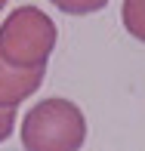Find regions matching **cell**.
<instances>
[{"mask_svg": "<svg viewBox=\"0 0 145 151\" xmlns=\"http://www.w3.org/2000/svg\"><path fill=\"white\" fill-rule=\"evenodd\" d=\"M87 142V117L71 99H43L22 120L25 151H80Z\"/></svg>", "mask_w": 145, "mask_h": 151, "instance_id": "cell-1", "label": "cell"}, {"mask_svg": "<svg viewBox=\"0 0 145 151\" xmlns=\"http://www.w3.org/2000/svg\"><path fill=\"white\" fill-rule=\"evenodd\" d=\"M56 22L37 6H19L0 25V59L19 71L46 68L53 46H56Z\"/></svg>", "mask_w": 145, "mask_h": 151, "instance_id": "cell-2", "label": "cell"}, {"mask_svg": "<svg viewBox=\"0 0 145 151\" xmlns=\"http://www.w3.org/2000/svg\"><path fill=\"white\" fill-rule=\"evenodd\" d=\"M46 68H31V71H19V68L6 65L0 59V108H19V102H25L34 96L43 83Z\"/></svg>", "mask_w": 145, "mask_h": 151, "instance_id": "cell-3", "label": "cell"}, {"mask_svg": "<svg viewBox=\"0 0 145 151\" xmlns=\"http://www.w3.org/2000/svg\"><path fill=\"white\" fill-rule=\"evenodd\" d=\"M120 19H123V28L133 34L136 40L145 43V0H123Z\"/></svg>", "mask_w": 145, "mask_h": 151, "instance_id": "cell-4", "label": "cell"}, {"mask_svg": "<svg viewBox=\"0 0 145 151\" xmlns=\"http://www.w3.org/2000/svg\"><path fill=\"white\" fill-rule=\"evenodd\" d=\"M56 9L68 12V16H89V12H99L108 6V0H50Z\"/></svg>", "mask_w": 145, "mask_h": 151, "instance_id": "cell-5", "label": "cell"}, {"mask_svg": "<svg viewBox=\"0 0 145 151\" xmlns=\"http://www.w3.org/2000/svg\"><path fill=\"white\" fill-rule=\"evenodd\" d=\"M16 127V108H0V142H6Z\"/></svg>", "mask_w": 145, "mask_h": 151, "instance_id": "cell-6", "label": "cell"}, {"mask_svg": "<svg viewBox=\"0 0 145 151\" xmlns=\"http://www.w3.org/2000/svg\"><path fill=\"white\" fill-rule=\"evenodd\" d=\"M3 6H6V0H0V9H3Z\"/></svg>", "mask_w": 145, "mask_h": 151, "instance_id": "cell-7", "label": "cell"}]
</instances>
